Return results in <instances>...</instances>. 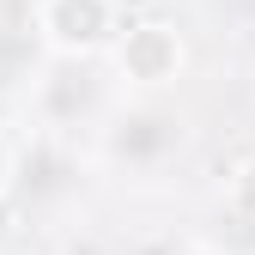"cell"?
<instances>
[{
  "instance_id": "obj_1",
  "label": "cell",
  "mask_w": 255,
  "mask_h": 255,
  "mask_svg": "<svg viewBox=\"0 0 255 255\" xmlns=\"http://www.w3.org/2000/svg\"><path fill=\"white\" fill-rule=\"evenodd\" d=\"M110 67L128 91H170L188 67V37L170 18H128L110 49Z\"/></svg>"
},
{
  "instance_id": "obj_5",
  "label": "cell",
  "mask_w": 255,
  "mask_h": 255,
  "mask_svg": "<svg viewBox=\"0 0 255 255\" xmlns=\"http://www.w3.org/2000/svg\"><path fill=\"white\" fill-rule=\"evenodd\" d=\"M6 182H12V152H6V140H0V195H6Z\"/></svg>"
},
{
  "instance_id": "obj_2",
  "label": "cell",
  "mask_w": 255,
  "mask_h": 255,
  "mask_svg": "<svg viewBox=\"0 0 255 255\" xmlns=\"http://www.w3.org/2000/svg\"><path fill=\"white\" fill-rule=\"evenodd\" d=\"M30 24H37L43 49L67 55V61H91V55L116 49L122 6H116V0H37Z\"/></svg>"
},
{
  "instance_id": "obj_4",
  "label": "cell",
  "mask_w": 255,
  "mask_h": 255,
  "mask_svg": "<svg viewBox=\"0 0 255 255\" xmlns=\"http://www.w3.org/2000/svg\"><path fill=\"white\" fill-rule=\"evenodd\" d=\"M170 255H231L225 243H213V237H188V243H176Z\"/></svg>"
},
{
  "instance_id": "obj_3",
  "label": "cell",
  "mask_w": 255,
  "mask_h": 255,
  "mask_svg": "<svg viewBox=\"0 0 255 255\" xmlns=\"http://www.w3.org/2000/svg\"><path fill=\"white\" fill-rule=\"evenodd\" d=\"M225 213L255 231V152H243L237 164L225 170Z\"/></svg>"
}]
</instances>
